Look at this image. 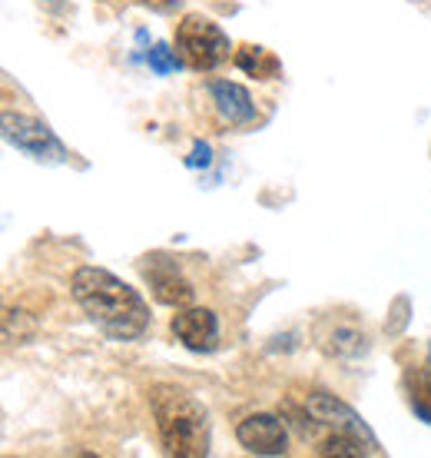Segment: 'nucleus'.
Instances as JSON below:
<instances>
[{
    "label": "nucleus",
    "mask_w": 431,
    "mask_h": 458,
    "mask_svg": "<svg viewBox=\"0 0 431 458\" xmlns=\"http://www.w3.org/2000/svg\"><path fill=\"white\" fill-rule=\"evenodd\" d=\"M409 389H411V412L431 425V372H411Z\"/></svg>",
    "instance_id": "nucleus-12"
},
{
    "label": "nucleus",
    "mask_w": 431,
    "mask_h": 458,
    "mask_svg": "<svg viewBox=\"0 0 431 458\" xmlns=\"http://www.w3.org/2000/svg\"><path fill=\"white\" fill-rule=\"evenodd\" d=\"M70 289H73L80 310L87 312V319L110 339L133 343L149 329V310L143 296L100 266H80Z\"/></svg>",
    "instance_id": "nucleus-1"
},
{
    "label": "nucleus",
    "mask_w": 431,
    "mask_h": 458,
    "mask_svg": "<svg viewBox=\"0 0 431 458\" xmlns=\"http://www.w3.org/2000/svg\"><path fill=\"white\" fill-rule=\"evenodd\" d=\"M236 67L242 73H249L256 81H275L279 73H283V64L275 57L273 50H266V47H242L236 50Z\"/></svg>",
    "instance_id": "nucleus-11"
},
{
    "label": "nucleus",
    "mask_w": 431,
    "mask_h": 458,
    "mask_svg": "<svg viewBox=\"0 0 431 458\" xmlns=\"http://www.w3.org/2000/svg\"><path fill=\"white\" fill-rule=\"evenodd\" d=\"M149 405L156 419L163 448L176 458H206L209 455V415L203 402L176 386H153Z\"/></svg>",
    "instance_id": "nucleus-2"
},
{
    "label": "nucleus",
    "mask_w": 431,
    "mask_h": 458,
    "mask_svg": "<svg viewBox=\"0 0 431 458\" xmlns=\"http://www.w3.org/2000/svg\"><path fill=\"white\" fill-rule=\"evenodd\" d=\"M143 276H147V283H149V289H153L156 302H163V306L186 310V306L193 302V296H196L193 283L182 276V269L173 263L170 256H163V252H156V256H147Z\"/></svg>",
    "instance_id": "nucleus-6"
},
{
    "label": "nucleus",
    "mask_w": 431,
    "mask_h": 458,
    "mask_svg": "<svg viewBox=\"0 0 431 458\" xmlns=\"http://www.w3.org/2000/svg\"><path fill=\"white\" fill-rule=\"evenodd\" d=\"M139 4H147L153 11H173L176 7V0H139Z\"/></svg>",
    "instance_id": "nucleus-15"
},
{
    "label": "nucleus",
    "mask_w": 431,
    "mask_h": 458,
    "mask_svg": "<svg viewBox=\"0 0 431 458\" xmlns=\"http://www.w3.org/2000/svg\"><path fill=\"white\" fill-rule=\"evenodd\" d=\"M213 163V149H209V143H203V140H196L193 143V157L186 160V166H209Z\"/></svg>",
    "instance_id": "nucleus-14"
},
{
    "label": "nucleus",
    "mask_w": 431,
    "mask_h": 458,
    "mask_svg": "<svg viewBox=\"0 0 431 458\" xmlns=\"http://www.w3.org/2000/svg\"><path fill=\"white\" fill-rule=\"evenodd\" d=\"M332 329L322 335V349L339 359H359V355L368 352V335L365 329H359L355 322H329Z\"/></svg>",
    "instance_id": "nucleus-10"
},
{
    "label": "nucleus",
    "mask_w": 431,
    "mask_h": 458,
    "mask_svg": "<svg viewBox=\"0 0 431 458\" xmlns=\"http://www.w3.org/2000/svg\"><path fill=\"white\" fill-rule=\"evenodd\" d=\"M173 335L190 352H213L219 345V319L213 310H182L173 316Z\"/></svg>",
    "instance_id": "nucleus-8"
},
{
    "label": "nucleus",
    "mask_w": 431,
    "mask_h": 458,
    "mask_svg": "<svg viewBox=\"0 0 431 458\" xmlns=\"http://www.w3.org/2000/svg\"><path fill=\"white\" fill-rule=\"evenodd\" d=\"M147 60H149V70H153V73H159V77H166V73H173V70L180 67V57H176V50H170L166 44L153 47Z\"/></svg>",
    "instance_id": "nucleus-13"
},
{
    "label": "nucleus",
    "mask_w": 431,
    "mask_h": 458,
    "mask_svg": "<svg viewBox=\"0 0 431 458\" xmlns=\"http://www.w3.org/2000/svg\"><path fill=\"white\" fill-rule=\"evenodd\" d=\"M176 50L193 70H216L229 60V37L203 13H186L176 27Z\"/></svg>",
    "instance_id": "nucleus-3"
},
{
    "label": "nucleus",
    "mask_w": 431,
    "mask_h": 458,
    "mask_svg": "<svg viewBox=\"0 0 431 458\" xmlns=\"http://www.w3.org/2000/svg\"><path fill=\"white\" fill-rule=\"evenodd\" d=\"M306 409L312 415V422L322 428V432H339V436H349L355 442H362L368 455H382V445L375 432L365 425V419L355 412L352 405H345L342 399L329 395V392H312L306 399Z\"/></svg>",
    "instance_id": "nucleus-4"
},
{
    "label": "nucleus",
    "mask_w": 431,
    "mask_h": 458,
    "mask_svg": "<svg viewBox=\"0 0 431 458\" xmlns=\"http://www.w3.org/2000/svg\"><path fill=\"white\" fill-rule=\"evenodd\" d=\"M4 140L40 163H60L67 157V149L54 137V130H50L44 120L27 116V114H13V110L4 114Z\"/></svg>",
    "instance_id": "nucleus-5"
},
{
    "label": "nucleus",
    "mask_w": 431,
    "mask_h": 458,
    "mask_svg": "<svg viewBox=\"0 0 431 458\" xmlns=\"http://www.w3.org/2000/svg\"><path fill=\"white\" fill-rule=\"evenodd\" d=\"M236 438L249 455H285V445H289L285 425L269 412H256L249 419H242Z\"/></svg>",
    "instance_id": "nucleus-7"
},
{
    "label": "nucleus",
    "mask_w": 431,
    "mask_h": 458,
    "mask_svg": "<svg viewBox=\"0 0 431 458\" xmlns=\"http://www.w3.org/2000/svg\"><path fill=\"white\" fill-rule=\"evenodd\" d=\"M209 97H213L216 114L223 116L226 123L239 126V123L256 120V104H252V97L246 87L229 83V81H213L209 83Z\"/></svg>",
    "instance_id": "nucleus-9"
}]
</instances>
